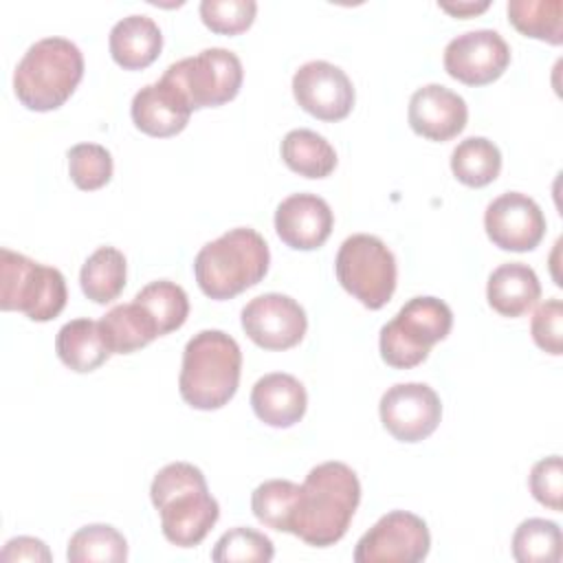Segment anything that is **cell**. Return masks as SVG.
Wrapping results in <instances>:
<instances>
[{
  "mask_svg": "<svg viewBox=\"0 0 563 563\" xmlns=\"http://www.w3.org/2000/svg\"><path fill=\"white\" fill-rule=\"evenodd\" d=\"M361 501V482L343 462H323L306 475L290 534L308 545L328 548L343 539Z\"/></svg>",
  "mask_w": 563,
  "mask_h": 563,
  "instance_id": "1",
  "label": "cell"
},
{
  "mask_svg": "<svg viewBox=\"0 0 563 563\" xmlns=\"http://www.w3.org/2000/svg\"><path fill=\"white\" fill-rule=\"evenodd\" d=\"M150 497L161 515L165 539L178 548L198 545L220 517L202 471L189 462L163 466L152 479Z\"/></svg>",
  "mask_w": 563,
  "mask_h": 563,
  "instance_id": "2",
  "label": "cell"
},
{
  "mask_svg": "<svg viewBox=\"0 0 563 563\" xmlns=\"http://www.w3.org/2000/svg\"><path fill=\"white\" fill-rule=\"evenodd\" d=\"M242 352L222 330H200L183 350L178 376L180 398L200 411L224 407L240 385Z\"/></svg>",
  "mask_w": 563,
  "mask_h": 563,
  "instance_id": "3",
  "label": "cell"
},
{
  "mask_svg": "<svg viewBox=\"0 0 563 563\" xmlns=\"http://www.w3.org/2000/svg\"><path fill=\"white\" fill-rule=\"evenodd\" d=\"M268 264L266 240L255 229L235 227L198 251L194 275L207 297L222 301L260 284Z\"/></svg>",
  "mask_w": 563,
  "mask_h": 563,
  "instance_id": "4",
  "label": "cell"
},
{
  "mask_svg": "<svg viewBox=\"0 0 563 563\" xmlns=\"http://www.w3.org/2000/svg\"><path fill=\"white\" fill-rule=\"evenodd\" d=\"M84 77V55L66 37H42L26 48L13 73L18 101L35 112H48L68 101Z\"/></svg>",
  "mask_w": 563,
  "mask_h": 563,
  "instance_id": "5",
  "label": "cell"
},
{
  "mask_svg": "<svg viewBox=\"0 0 563 563\" xmlns=\"http://www.w3.org/2000/svg\"><path fill=\"white\" fill-rule=\"evenodd\" d=\"M453 325L451 308L438 297H411L380 328L378 347L387 365L409 369L420 365L431 347L446 339Z\"/></svg>",
  "mask_w": 563,
  "mask_h": 563,
  "instance_id": "6",
  "label": "cell"
},
{
  "mask_svg": "<svg viewBox=\"0 0 563 563\" xmlns=\"http://www.w3.org/2000/svg\"><path fill=\"white\" fill-rule=\"evenodd\" d=\"M68 299L66 279L11 249H0V308L24 312L31 321L55 319Z\"/></svg>",
  "mask_w": 563,
  "mask_h": 563,
  "instance_id": "7",
  "label": "cell"
},
{
  "mask_svg": "<svg viewBox=\"0 0 563 563\" xmlns=\"http://www.w3.org/2000/svg\"><path fill=\"white\" fill-rule=\"evenodd\" d=\"M334 271L339 284L365 308H383L396 290V257L369 233H354L339 246Z\"/></svg>",
  "mask_w": 563,
  "mask_h": 563,
  "instance_id": "8",
  "label": "cell"
},
{
  "mask_svg": "<svg viewBox=\"0 0 563 563\" xmlns=\"http://www.w3.org/2000/svg\"><path fill=\"white\" fill-rule=\"evenodd\" d=\"M194 110L216 108L231 101L242 86V62L233 51L213 46L169 64L163 73Z\"/></svg>",
  "mask_w": 563,
  "mask_h": 563,
  "instance_id": "9",
  "label": "cell"
},
{
  "mask_svg": "<svg viewBox=\"0 0 563 563\" xmlns=\"http://www.w3.org/2000/svg\"><path fill=\"white\" fill-rule=\"evenodd\" d=\"M431 534L413 512L391 510L383 515L356 543V563H418L427 559Z\"/></svg>",
  "mask_w": 563,
  "mask_h": 563,
  "instance_id": "10",
  "label": "cell"
},
{
  "mask_svg": "<svg viewBox=\"0 0 563 563\" xmlns=\"http://www.w3.org/2000/svg\"><path fill=\"white\" fill-rule=\"evenodd\" d=\"M380 422L400 442L429 438L442 418L440 396L427 383H396L380 396Z\"/></svg>",
  "mask_w": 563,
  "mask_h": 563,
  "instance_id": "11",
  "label": "cell"
},
{
  "mask_svg": "<svg viewBox=\"0 0 563 563\" xmlns=\"http://www.w3.org/2000/svg\"><path fill=\"white\" fill-rule=\"evenodd\" d=\"M508 64L510 46L493 29L455 35L444 48V70L466 86H486L499 79Z\"/></svg>",
  "mask_w": 563,
  "mask_h": 563,
  "instance_id": "12",
  "label": "cell"
},
{
  "mask_svg": "<svg viewBox=\"0 0 563 563\" xmlns=\"http://www.w3.org/2000/svg\"><path fill=\"white\" fill-rule=\"evenodd\" d=\"M240 319L246 336L264 350L295 347L308 328L303 308L282 292H264L251 299Z\"/></svg>",
  "mask_w": 563,
  "mask_h": 563,
  "instance_id": "13",
  "label": "cell"
},
{
  "mask_svg": "<svg viewBox=\"0 0 563 563\" xmlns=\"http://www.w3.org/2000/svg\"><path fill=\"white\" fill-rule=\"evenodd\" d=\"M484 229L495 246L526 253L543 240L545 216L530 196L521 191H506L488 202L484 211Z\"/></svg>",
  "mask_w": 563,
  "mask_h": 563,
  "instance_id": "14",
  "label": "cell"
},
{
  "mask_svg": "<svg viewBox=\"0 0 563 563\" xmlns=\"http://www.w3.org/2000/svg\"><path fill=\"white\" fill-rule=\"evenodd\" d=\"M292 95L297 103L321 121H341L354 108V86L339 66L312 59L292 75Z\"/></svg>",
  "mask_w": 563,
  "mask_h": 563,
  "instance_id": "15",
  "label": "cell"
},
{
  "mask_svg": "<svg viewBox=\"0 0 563 563\" xmlns=\"http://www.w3.org/2000/svg\"><path fill=\"white\" fill-rule=\"evenodd\" d=\"M334 227L330 205L317 194H292L275 209V231L295 251L323 246Z\"/></svg>",
  "mask_w": 563,
  "mask_h": 563,
  "instance_id": "16",
  "label": "cell"
},
{
  "mask_svg": "<svg viewBox=\"0 0 563 563\" xmlns=\"http://www.w3.org/2000/svg\"><path fill=\"white\" fill-rule=\"evenodd\" d=\"M409 125L429 141H449L457 136L468 119L466 101L442 84H427L409 99Z\"/></svg>",
  "mask_w": 563,
  "mask_h": 563,
  "instance_id": "17",
  "label": "cell"
},
{
  "mask_svg": "<svg viewBox=\"0 0 563 563\" xmlns=\"http://www.w3.org/2000/svg\"><path fill=\"white\" fill-rule=\"evenodd\" d=\"M194 108L183 97V92L161 75L158 81L143 86L130 106L134 125L150 136H174L183 132L189 123Z\"/></svg>",
  "mask_w": 563,
  "mask_h": 563,
  "instance_id": "18",
  "label": "cell"
},
{
  "mask_svg": "<svg viewBox=\"0 0 563 563\" xmlns=\"http://www.w3.org/2000/svg\"><path fill=\"white\" fill-rule=\"evenodd\" d=\"M251 407L255 416L268 427H292L306 413V387L292 374H264L251 389Z\"/></svg>",
  "mask_w": 563,
  "mask_h": 563,
  "instance_id": "19",
  "label": "cell"
},
{
  "mask_svg": "<svg viewBox=\"0 0 563 563\" xmlns=\"http://www.w3.org/2000/svg\"><path fill=\"white\" fill-rule=\"evenodd\" d=\"M108 46L112 59L121 68L141 70L158 57L163 48V33L150 15L132 13L110 29Z\"/></svg>",
  "mask_w": 563,
  "mask_h": 563,
  "instance_id": "20",
  "label": "cell"
},
{
  "mask_svg": "<svg viewBox=\"0 0 563 563\" xmlns=\"http://www.w3.org/2000/svg\"><path fill=\"white\" fill-rule=\"evenodd\" d=\"M486 297L490 308L501 317H521L539 301L541 284L528 264L508 262L490 273Z\"/></svg>",
  "mask_w": 563,
  "mask_h": 563,
  "instance_id": "21",
  "label": "cell"
},
{
  "mask_svg": "<svg viewBox=\"0 0 563 563\" xmlns=\"http://www.w3.org/2000/svg\"><path fill=\"white\" fill-rule=\"evenodd\" d=\"M99 330L110 354H132L161 336L154 317L136 301L110 308L99 319Z\"/></svg>",
  "mask_w": 563,
  "mask_h": 563,
  "instance_id": "22",
  "label": "cell"
},
{
  "mask_svg": "<svg viewBox=\"0 0 563 563\" xmlns=\"http://www.w3.org/2000/svg\"><path fill=\"white\" fill-rule=\"evenodd\" d=\"M55 352L66 367L79 374L97 369L110 356L99 321L92 319H73L64 323L55 336Z\"/></svg>",
  "mask_w": 563,
  "mask_h": 563,
  "instance_id": "23",
  "label": "cell"
},
{
  "mask_svg": "<svg viewBox=\"0 0 563 563\" xmlns=\"http://www.w3.org/2000/svg\"><path fill=\"white\" fill-rule=\"evenodd\" d=\"M282 161L299 176L325 178L336 167V152L330 141L312 130H290L282 141Z\"/></svg>",
  "mask_w": 563,
  "mask_h": 563,
  "instance_id": "24",
  "label": "cell"
},
{
  "mask_svg": "<svg viewBox=\"0 0 563 563\" xmlns=\"http://www.w3.org/2000/svg\"><path fill=\"white\" fill-rule=\"evenodd\" d=\"M79 284L95 303H110L125 286V255L114 246H99L81 266Z\"/></svg>",
  "mask_w": 563,
  "mask_h": 563,
  "instance_id": "25",
  "label": "cell"
},
{
  "mask_svg": "<svg viewBox=\"0 0 563 563\" xmlns=\"http://www.w3.org/2000/svg\"><path fill=\"white\" fill-rule=\"evenodd\" d=\"M451 172L466 187L490 185L501 172V152L486 136H468L451 152Z\"/></svg>",
  "mask_w": 563,
  "mask_h": 563,
  "instance_id": "26",
  "label": "cell"
},
{
  "mask_svg": "<svg viewBox=\"0 0 563 563\" xmlns=\"http://www.w3.org/2000/svg\"><path fill=\"white\" fill-rule=\"evenodd\" d=\"M66 559L70 563H123L128 541L108 523H88L70 537Z\"/></svg>",
  "mask_w": 563,
  "mask_h": 563,
  "instance_id": "27",
  "label": "cell"
},
{
  "mask_svg": "<svg viewBox=\"0 0 563 563\" xmlns=\"http://www.w3.org/2000/svg\"><path fill=\"white\" fill-rule=\"evenodd\" d=\"M510 24L534 40L559 46L563 42V2L561 0H510Z\"/></svg>",
  "mask_w": 563,
  "mask_h": 563,
  "instance_id": "28",
  "label": "cell"
},
{
  "mask_svg": "<svg viewBox=\"0 0 563 563\" xmlns=\"http://www.w3.org/2000/svg\"><path fill=\"white\" fill-rule=\"evenodd\" d=\"M512 556L519 563H559L563 556L559 523L541 517L521 521L512 534Z\"/></svg>",
  "mask_w": 563,
  "mask_h": 563,
  "instance_id": "29",
  "label": "cell"
},
{
  "mask_svg": "<svg viewBox=\"0 0 563 563\" xmlns=\"http://www.w3.org/2000/svg\"><path fill=\"white\" fill-rule=\"evenodd\" d=\"M301 486L290 479L262 482L251 495V510L264 526L290 532Z\"/></svg>",
  "mask_w": 563,
  "mask_h": 563,
  "instance_id": "30",
  "label": "cell"
},
{
  "mask_svg": "<svg viewBox=\"0 0 563 563\" xmlns=\"http://www.w3.org/2000/svg\"><path fill=\"white\" fill-rule=\"evenodd\" d=\"M134 301L141 303L154 317L161 336L178 330L189 314L187 292L169 279L150 282L136 292Z\"/></svg>",
  "mask_w": 563,
  "mask_h": 563,
  "instance_id": "31",
  "label": "cell"
},
{
  "mask_svg": "<svg viewBox=\"0 0 563 563\" xmlns=\"http://www.w3.org/2000/svg\"><path fill=\"white\" fill-rule=\"evenodd\" d=\"M275 556V548L273 541L253 528H231L227 530L213 545L211 559L216 563H268Z\"/></svg>",
  "mask_w": 563,
  "mask_h": 563,
  "instance_id": "32",
  "label": "cell"
},
{
  "mask_svg": "<svg viewBox=\"0 0 563 563\" xmlns=\"http://www.w3.org/2000/svg\"><path fill=\"white\" fill-rule=\"evenodd\" d=\"M68 174L79 189L95 191L112 178V154L99 143H77L68 150Z\"/></svg>",
  "mask_w": 563,
  "mask_h": 563,
  "instance_id": "33",
  "label": "cell"
},
{
  "mask_svg": "<svg viewBox=\"0 0 563 563\" xmlns=\"http://www.w3.org/2000/svg\"><path fill=\"white\" fill-rule=\"evenodd\" d=\"M200 20L207 29L222 35H238L246 31L257 13L255 0H202Z\"/></svg>",
  "mask_w": 563,
  "mask_h": 563,
  "instance_id": "34",
  "label": "cell"
},
{
  "mask_svg": "<svg viewBox=\"0 0 563 563\" xmlns=\"http://www.w3.org/2000/svg\"><path fill=\"white\" fill-rule=\"evenodd\" d=\"M532 497L550 510H561L563 506V464L561 455H550L539 460L528 477Z\"/></svg>",
  "mask_w": 563,
  "mask_h": 563,
  "instance_id": "35",
  "label": "cell"
},
{
  "mask_svg": "<svg viewBox=\"0 0 563 563\" xmlns=\"http://www.w3.org/2000/svg\"><path fill=\"white\" fill-rule=\"evenodd\" d=\"M530 332L534 343L552 354L559 356L563 352V303L561 299L543 301L530 321Z\"/></svg>",
  "mask_w": 563,
  "mask_h": 563,
  "instance_id": "36",
  "label": "cell"
},
{
  "mask_svg": "<svg viewBox=\"0 0 563 563\" xmlns=\"http://www.w3.org/2000/svg\"><path fill=\"white\" fill-rule=\"evenodd\" d=\"M2 561H44L48 563L53 559L51 550L46 548L44 541L35 539V537H15L9 539L0 552Z\"/></svg>",
  "mask_w": 563,
  "mask_h": 563,
  "instance_id": "37",
  "label": "cell"
},
{
  "mask_svg": "<svg viewBox=\"0 0 563 563\" xmlns=\"http://www.w3.org/2000/svg\"><path fill=\"white\" fill-rule=\"evenodd\" d=\"M438 7L455 18H471V15H477L482 11H486L490 7L488 0H482V2H473V0H464V2H438Z\"/></svg>",
  "mask_w": 563,
  "mask_h": 563,
  "instance_id": "38",
  "label": "cell"
}]
</instances>
